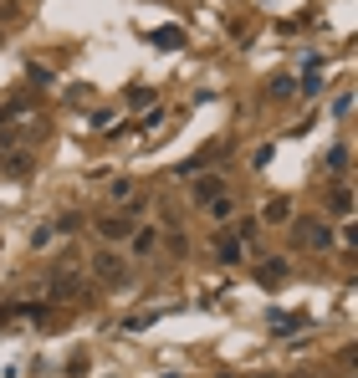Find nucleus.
I'll use <instances>...</instances> for the list:
<instances>
[{
  "label": "nucleus",
  "instance_id": "nucleus-1",
  "mask_svg": "<svg viewBox=\"0 0 358 378\" xmlns=\"http://www.w3.org/2000/svg\"><path fill=\"white\" fill-rule=\"evenodd\" d=\"M143 210H149L143 199H129V205H118L113 215H102V220H97V235L108 240V246H123V240L138 230V215H143Z\"/></svg>",
  "mask_w": 358,
  "mask_h": 378
},
{
  "label": "nucleus",
  "instance_id": "nucleus-2",
  "mask_svg": "<svg viewBox=\"0 0 358 378\" xmlns=\"http://www.w3.org/2000/svg\"><path fill=\"white\" fill-rule=\"evenodd\" d=\"M292 235H297V246H312V251H328V246H333V225H328V220H318V215L297 220Z\"/></svg>",
  "mask_w": 358,
  "mask_h": 378
},
{
  "label": "nucleus",
  "instance_id": "nucleus-3",
  "mask_svg": "<svg viewBox=\"0 0 358 378\" xmlns=\"http://www.w3.org/2000/svg\"><path fill=\"white\" fill-rule=\"evenodd\" d=\"M93 276L108 281V286H123V281H129V266H123L118 251H97V256H93Z\"/></svg>",
  "mask_w": 358,
  "mask_h": 378
},
{
  "label": "nucleus",
  "instance_id": "nucleus-4",
  "mask_svg": "<svg viewBox=\"0 0 358 378\" xmlns=\"http://www.w3.org/2000/svg\"><path fill=\"white\" fill-rule=\"evenodd\" d=\"M241 256H246V240H241L236 230H220V235H215V261L241 266Z\"/></svg>",
  "mask_w": 358,
  "mask_h": 378
},
{
  "label": "nucleus",
  "instance_id": "nucleus-5",
  "mask_svg": "<svg viewBox=\"0 0 358 378\" xmlns=\"http://www.w3.org/2000/svg\"><path fill=\"white\" fill-rule=\"evenodd\" d=\"M287 276H292V266H287L282 256H271V261H261V266H256V281H261V286H282Z\"/></svg>",
  "mask_w": 358,
  "mask_h": 378
},
{
  "label": "nucleus",
  "instance_id": "nucleus-6",
  "mask_svg": "<svg viewBox=\"0 0 358 378\" xmlns=\"http://www.w3.org/2000/svg\"><path fill=\"white\" fill-rule=\"evenodd\" d=\"M225 194V184H220V174H205V179H195V205L205 210L210 199H220Z\"/></svg>",
  "mask_w": 358,
  "mask_h": 378
},
{
  "label": "nucleus",
  "instance_id": "nucleus-7",
  "mask_svg": "<svg viewBox=\"0 0 358 378\" xmlns=\"http://www.w3.org/2000/svg\"><path fill=\"white\" fill-rule=\"evenodd\" d=\"M261 220H266V225H287V220H292V199H287V194H277V199H266V210H261Z\"/></svg>",
  "mask_w": 358,
  "mask_h": 378
},
{
  "label": "nucleus",
  "instance_id": "nucleus-8",
  "mask_svg": "<svg viewBox=\"0 0 358 378\" xmlns=\"http://www.w3.org/2000/svg\"><path fill=\"white\" fill-rule=\"evenodd\" d=\"M149 41H154L159 52H179L184 47V31L179 26H159V31H149Z\"/></svg>",
  "mask_w": 358,
  "mask_h": 378
},
{
  "label": "nucleus",
  "instance_id": "nucleus-9",
  "mask_svg": "<svg viewBox=\"0 0 358 378\" xmlns=\"http://www.w3.org/2000/svg\"><path fill=\"white\" fill-rule=\"evenodd\" d=\"M266 98H271V102H287V98H297V82H292L287 72H282V77H271V82H266Z\"/></svg>",
  "mask_w": 358,
  "mask_h": 378
},
{
  "label": "nucleus",
  "instance_id": "nucleus-10",
  "mask_svg": "<svg viewBox=\"0 0 358 378\" xmlns=\"http://www.w3.org/2000/svg\"><path fill=\"white\" fill-rule=\"evenodd\" d=\"M328 210H333V215H353V194H348V184H333Z\"/></svg>",
  "mask_w": 358,
  "mask_h": 378
},
{
  "label": "nucleus",
  "instance_id": "nucleus-11",
  "mask_svg": "<svg viewBox=\"0 0 358 378\" xmlns=\"http://www.w3.org/2000/svg\"><path fill=\"white\" fill-rule=\"evenodd\" d=\"M72 230H82V215H77V210H61V215L52 220V235H72Z\"/></svg>",
  "mask_w": 358,
  "mask_h": 378
},
{
  "label": "nucleus",
  "instance_id": "nucleus-12",
  "mask_svg": "<svg viewBox=\"0 0 358 378\" xmlns=\"http://www.w3.org/2000/svg\"><path fill=\"white\" fill-rule=\"evenodd\" d=\"M31 169H36V159H31V153H16V159H6V174H11V179H26Z\"/></svg>",
  "mask_w": 358,
  "mask_h": 378
},
{
  "label": "nucleus",
  "instance_id": "nucleus-13",
  "mask_svg": "<svg viewBox=\"0 0 358 378\" xmlns=\"http://www.w3.org/2000/svg\"><path fill=\"white\" fill-rule=\"evenodd\" d=\"M266 322L277 327V332H302V327H307V317H287V312H271Z\"/></svg>",
  "mask_w": 358,
  "mask_h": 378
},
{
  "label": "nucleus",
  "instance_id": "nucleus-14",
  "mask_svg": "<svg viewBox=\"0 0 358 378\" xmlns=\"http://www.w3.org/2000/svg\"><path fill=\"white\" fill-rule=\"evenodd\" d=\"M205 210H210V220H220V225H225V220H230V215H236V205H230V199H225V194H220V199H210V205H205Z\"/></svg>",
  "mask_w": 358,
  "mask_h": 378
},
{
  "label": "nucleus",
  "instance_id": "nucleus-15",
  "mask_svg": "<svg viewBox=\"0 0 358 378\" xmlns=\"http://www.w3.org/2000/svg\"><path fill=\"white\" fill-rule=\"evenodd\" d=\"M129 107H133V113H143V107H154V93H149V87H129Z\"/></svg>",
  "mask_w": 358,
  "mask_h": 378
},
{
  "label": "nucleus",
  "instance_id": "nucleus-16",
  "mask_svg": "<svg viewBox=\"0 0 358 378\" xmlns=\"http://www.w3.org/2000/svg\"><path fill=\"white\" fill-rule=\"evenodd\" d=\"M154 240H159L154 230H133V235H129V246H133L138 256H149V251H154Z\"/></svg>",
  "mask_w": 358,
  "mask_h": 378
},
{
  "label": "nucleus",
  "instance_id": "nucleus-17",
  "mask_svg": "<svg viewBox=\"0 0 358 378\" xmlns=\"http://www.w3.org/2000/svg\"><path fill=\"white\" fill-rule=\"evenodd\" d=\"M159 322V312H133L129 322H123V332H143V327H154Z\"/></svg>",
  "mask_w": 358,
  "mask_h": 378
},
{
  "label": "nucleus",
  "instance_id": "nucleus-18",
  "mask_svg": "<svg viewBox=\"0 0 358 378\" xmlns=\"http://www.w3.org/2000/svg\"><path fill=\"white\" fill-rule=\"evenodd\" d=\"M328 169H333V174H343V169H348V143L328 148Z\"/></svg>",
  "mask_w": 358,
  "mask_h": 378
},
{
  "label": "nucleus",
  "instance_id": "nucleus-19",
  "mask_svg": "<svg viewBox=\"0 0 358 378\" xmlns=\"http://www.w3.org/2000/svg\"><path fill=\"white\" fill-rule=\"evenodd\" d=\"M26 72H31V82H36V87H52V66H36V61H26Z\"/></svg>",
  "mask_w": 358,
  "mask_h": 378
},
{
  "label": "nucleus",
  "instance_id": "nucleus-20",
  "mask_svg": "<svg viewBox=\"0 0 358 378\" xmlns=\"http://www.w3.org/2000/svg\"><path fill=\"white\" fill-rule=\"evenodd\" d=\"M113 199H118V205H129V199H133V179H113Z\"/></svg>",
  "mask_w": 358,
  "mask_h": 378
},
{
  "label": "nucleus",
  "instance_id": "nucleus-21",
  "mask_svg": "<svg viewBox=\"0 0 358 378\" xmlns=\"http://www.w3.org/2000/svg\"><path fill=\"white\" fill-rule=\"evenodd\" d=\"M318 93H323V77L307 72V77H302V98H318Z\"/></svg>",
  "mask_w": 358,
  "mask_h": 378
},
{
  "label": "nucleus",
  "instance_id": "nucleus-22",
  "mask_svg": "<svg viewBox=\"0 0 358 378\" xmlns=\"http://www.w3.org/2000/svg\"><path fill=\"white\" fill-rule=\"evenodd\" d=\"M307 72H323V52H307V57H302V77H307Z\"/></svg>",
  "mask_w": 358,
  "mask_h": 378
},
{
  "label": "nucleus",
  "instance_id": "nucleus-23",
  "mask_svg": "<svg viewBox=\"0 0 358 378\" xmlns=\"http://www.w3.org/2000/svg\"><path fill=\"white\" fill-rule=\"evenodd\" d=\"M47 240H52V225H36V230H31V251H41Z\"/></svg>",
  "mask_w": 358,
  "mask_h": 378
},
{
  "label": "nucleus",
  "instance_id": "nucleus-24",
  "mask_svg": "<svg viewBox=\"0 0 358 378\" xmlns=\"http://www.w3.org/2000/svg\"><path fill=\"white\" fill-rule=\"evenodd\" d=\"M164 246H169L174 256H184V235H179V230H169V235H164Z\"/></svg>",
  "mask_w": 358,
  "mask_h": 378
},
{
  "label": "nucleus",
  "instance_id": "nucleus-25",
  "mask_svg": "<svg viewBox=\"0 0 358 378\" xmlns=\"http://www.w3.org/2000/svg\"><path fill=\"white\" fill-rule=\"evenodd\" d=\"M256 378H266V373H256Z\"/></svg>",
  "mask_w": 358,
  "mask_h": 378
}]
</instances>
